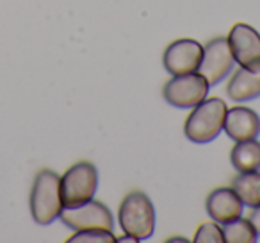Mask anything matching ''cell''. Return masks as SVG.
Masks as SVG:
<instances>
[{
    "label": "cell",
    "instance_id": "cell-1",
    "mask_svg": "<svg viewBox=\"0 0 260 243\" xmlns=\"http://www.w3.org/2000/svg\"><path fill=\"white\" fill-rule=\"evenodd\" d=\"M118 220L125 234L134 236L138 241H145L152 238L155 229V207L146 193L130 192L119 206Z\"/></svg>",
    "mask_w": 260,
    "mask_h": 243
},
{
    "label": "cell",
    "instance_id": "cell-2",
    "mask_svg": "<svg viewBox=\"0 0 260 243\" xmlns=\"http://www.w3.org/2000/svg\"><path fill=\"white\" fill-rule=\"evenodd\" d=\"M62 207L61 177L52 170H41L30 190V213L40 225H48L59 218Z\"/></svg>",
    "mask_w": 260,
    "mask_h": 243
},
{
    "label": "cell",
    "instance_id": "cell-3",
    "mask_svg": "<svg viewBox=\"0 0 260 243\" xmlns=\"http://www.w3.org/2000/svg\"><path fill=\"white\" fill-rule=\"evenodd\" d=\"M224 115H226V104L221 98L212 97L202 100L198 105H194L185 120L184 132L187 140L194 143H209L216 140L223 131Z\"/></svg>",
    "mask_w": 260,
    "mask_h": 243
},
{
    "label": "cell",
    "instance_id": "cell-4",
    "mask_svg": "<svg viewBox=\"0 0 260 243\" xmlns=\"http://www.w3.org/2000/svg\"><path fill=\"white\" fill-rule=\"evenodd\" d=\"M98 188V170L89 161L70 167L61 177V197L64 207L80 206L94 197Z\"/></svg>",
    "mask_w": 260,
    "mask_h": 243
},
{
    "label": "cell",
    "instance_id": "cell-5",
    "mask_svg": "<svg viewBox=\"0 0 260 243\" xmlns=\"http://www.w3.org/2000/svg\"><path fill=\"white\" fill-rule=\"evenodd\" d=\"M209 83L198 72L173 75L162 90L164 100L178 109H191L205 100L209 95Z\"/></svg>",
    "mask_w": 260,
    "mask_h": 243
},
{
    "label": "cell",
    "instance_id": "cell-6",
    "mask_svg": "<svg viewBox=\"0 0 260 243\" xmlns=\"http://www.w3.org/2000/svg\"><path fill=\"white\" fill-rule=\"evenodd\" d=\"M61 222L68 225L73 231H87V229H114V218L107 206H104L98 200H87L80 206L62 207L59 214Z\"/></svg>",
    "mask_w": 260,
    "mask_h": 243
},
{
    "label": "cell",
    "instance_id": "cell-7",
    "mask_svg": "<svg viewBox=\"0 0 260 243\" xmlns=\"http://www.w3.org/2000/svg\"><path fill=\"white\" fill-rule=\"evenodd\" d=\"M234 63L235 59L226 38H214L203 47V58L198 66V73L205 77L209 86H216L230 75Z\"/></svg>",
    "mask_w": 260,
    "mask_h": 243
},
{
    "label": "cell",
    "instance_id": "cell-8",
    "mask_svg": "<svg viewBox=\"0 0 260 243\" xmlns=\"http://www.w3.org/2000/svg\"><path fill=\"white\" fill-rule=\"evenodd\" d=\"M226 40L239 66L251 72H260V34L253 27L235 23Z\"/></svg>",
    "mask_w": 260,
    "mask_h": 243
},
{
    "label": "cell",
    "instance_id": "cell-9",
    "mask_svg": "<svg viewBox=\"0 0 260 243\" xmlns=\"http://www.w3.org/2000/svg\"><path fill=\"white\" fill-rule=\"evenodd\" d=\"M203 58V47L196 40H177L168 45L164 50V68L171 75H184V73L198 72V66Z\"/></svg>",
    "mask_w": 260,
    "mask_h": 243
},
{
    "label": "cell",
    "instance_id": "cell-10",
    "mask_svg": "<svg viewBox=\"0 0 260 243\" xmlns=\"http://www.w3.org/2000/svg\"><path fill=\"white\" fill-rule=\"evenodd\" d=\"M223 131L234 142L255 140L260 134V116L249 107L234 105L232 109H226Z\"/></svg>",
    "mask_w": 260,
    "mask_h": 243
},
{
    "label": "cell",
    "instance_id": "cell-11",
    "mask_svg": "<svg viewBox=\"0 0 260 243\" xmlns=\"http://www.w3.org/2000/svg\"><path fill=\"white\" fill-rule=\"evenodd\" d=\"M205 209L216 224L224 225L235 218L242 217L244 204L241 202L234 188H216L207 197Z\"/></svg>",
    "mask_w": 260,
    "mask_h": 243
},
{
    "label": "cell",
    "instance_id": "cell-12",
    "mask_svg": "<svg viewBox=\"0 0 260 243\" xmlns=\"http://www.w3.org/2000/svg\"><path fill=\"white\" fill-rule=\"evenodd\" d=\"M226 93L235 102H248L260 97V72H251L241 66L228 80Z\"/></svg>",
    "mask_w": 260,
    "mask_h": 243
},
{
    "label": "cell",
    "instance_id": "cell-13",
    "mask_svg": "<svg viewBox=\"0 0 260 243\" xmlns=\"http://www.w3.org/2000/svg\"><path fill=\"white\" fill-rule=\"evenodd\" d=\"M230 161L239 174L260 170V142H256V138L237 142L230 152Z\"/></svg>",
    "mask_w": 260,
    "mask_h": 243
},
{
    "label": "cell",
    "instance_id": "cell-14",
    "mask_svg": "<svg viewBox=\"0 0 260 243\" xmlns=\"http://www.w3.org/2000/svg\"><path fill=\"white\" fill-rule=\"evenodd\" d=\"M232 188L239 195L241 202L248 207L260 206V172H241L232 181Z\"/></svg>",
    "mask_w": 260,
    "mask_h": 243
},
{
    "label": "cell",
    "instance_id": "cell-15",
    "mask_svg": "<svg viewBox=\"0 0 260 243\" xmlns=\"http://www.w3.org/2000/svg\"><path fill=\"white\" fill-rule=\"evenodd\" d=\"M223 234L226 243H255L258 239L255 227L249 218H235L223 225Z\"/></svg>",
    "mask_w": 260,
    "mask_h": 243
},
{
    "label": "cell",
    "instance_id": "cell-16",
    "mask_svg": "<svg viewBox=\"0 0 260 243\" xmlns=\"http://www.w3.org/2000/svg\"><path fill=\"white\" fill-rule=\"evenodd\" d=\"M70 243H91V241H98V243H114L116 238L112 234V231H105V229H87V231H77L75 236L68 239Z\"/></svg>",
    "mask_w": 260,
    "mask_h": 243
},
{
    "label": "cell",
    "instance_id": "cell-17",
    "mask_svg": "<svg viewBox=\"0 0 260 243\" xmlns=\"http://www.w3.org/2000/svg\"><path fill=\"white\" fill-rule=\"evenodd\" d=\"M194 241L196 243H223L224 241L223 227H219V224H216V222L202 224L194 234Z\"/></svg>",
    "mask_w": 260,
    "mask_h": 243
},
{
    "label": "cell",
    "instance_id": "cell-18",
    "mask_svg": "<svg viewBox=\"0 0 260 243\" xmlns=\"http://www.w3.org/2000/svg\"><path fill=\"white\" fill-rule=\"evenodd\" d=\"M249 222H251L253 227H255L256 234L260 236V206L258 207H253L251 214H249Z\"/></svg>",
    "mask_w": 260,
    "mask_h": 243
},
{
    "label": "cell",
    "instance_id": "cell-19",
    "mask_svg": "<svg viewBox=\"0 0 260 243\" xmlns=\"http://www.w3.org/2000/svg\"><path fill=\"white\" fill-rule=\"evenodd\" d=\"M175 241H187L185 238H171L170 239V243H175Z\"/></svg>",
    "mask_w": 260,
    "mask_h": 243
}]
</instances>
